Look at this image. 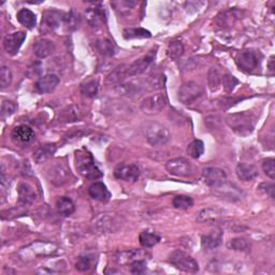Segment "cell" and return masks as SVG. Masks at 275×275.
<instances>
[{"mask_svg": "<svg viewBox=\"0 0 275 275\" xmlns=\"http://www.w3.org/2000/svg\"><path fill=\"white\" fill-rule=\"evenodd\" d=\"M116 219L111 216H102L99 218V221L97 222L96 226L97 228L101 231V232H113V231L116 230L118 228L117 226Z\"/></svg>", "mask_w": 275, "mask_h": 275, "instance_id": "28", "label": "cell"}, {"mask_svg": "<svg viewBox=\"0 0 275 275\" xmlns=\"http://www.w3.org/2000/svg\"><path fill=\"white\" fill-rule=\"evenodd\" d=\"M222 242V232H214L212 233H208V234H205L202 235L201 238V245H202V249L206 250V251H212V250H215L216 247L221 244Z\"/></svg>", "mask_w": 275, "mask_h": 275, "instance_id": "24", "label": "cell"}, {"mask_svg": "<svg viewBox=\"0 0 275 275\" xmlns=\"http://www.w3.org/2000/svg\"><path fill=\"white\" fill-rule=\"evenodd\" d=\"M236 63H238L239 67L245 71V72H252L258 67V58L255 53L245 51L239 55V57L236 58Z\"/></svg>", "mask_w": 275, "mask_h": 275, "instance_id": "17", "label": "cell"}, {"mask_svg": "<svg viewBox=\"0 0 275 275\" xmlns=\"http://www.w3.org/2000/svg\"><path fill=\"white\" fill-rule=\"evenodd\" d=\"M66 14L64 12H60L58 10H47L43 13L42 18V28L47 31L56 30L60 26L65 24Z\"/></svg>", "mask_w": 275, "mask_h": 275, "instance_id": "13", "label": "cell"}, {"mask_svg": "<svg viewBox=\"0 0 275 275\" xmlns=\"http://www.w3.org/2000/svg\"><path fill=\"white\" fill-rule=\"evenodd\" d=\"M222 83H223V87L224 90L226 91L227 92H231L234 89L235 86L239 84V80L235 78L234 75L232 74H225L222 79Z\"/></svg>", "mask_w": 275, "mask_h": 275, "instance_id": "40", "label": "cell"}, {"mask_svg": "<svg viewBox=\"0 0 275 275\" xmlns=\"http://www.w3.org/2000/svg\"><path fill=\"white\" fill-rule=\"evenodd\" d=\"M35 131L32 130L29 126L21 125L16 127L11 133V139L16 145L25 146L28 145L29 143L35 139Z\"/></svg>", "mask_w": 275, "mask_h": 275, "instance_id": "14", "label": "cell"}, {"mask_svg": "<svg viewBox=\"0 0 275 275\" xmlns=\"http://www.w3.org/2000/svg\"><path fill=\"white\" fill-rule=\"evenodd\" d=\"M262 170L266 173L267 177L271 180L275 178V160L273 158H267L262 161Z\"/></svg>", "mask_w": 275, "mask_h": 275, "instance_id": "43", "label": "cell"}, {"mask_svg": "<svg viewBox=\"0 0 275 275\" xmlns=\"http://www.w3.org/2000/svg\"><path fill=\"white\" fill-rule=\"evenodd\" d=\"M145 255L144 252L139 251V250H129V251H124L119 252L118 254L115 256V260L119 265H130L134 261L141 260L143 259V256Z\"/></svg>", "mask_w": 275, "mask_h": 275, "instance_id": "20", "label": "cell"}, {"mask_svg": "<svg viewBox=\"0 0 275 275\" xmlns=\"http://www.w3.org/2000/svg\"><path fill=\"white\" fill-rule=\"evenodd\" d=\"M187 152H188L190 157L198 159L205 153V143L201 140L192 141L191 143H189L188 147H187Z\"/></svg>", "mask_w": 275, "mask_h": 275, "instance_id": "35", "label": "cell"}, {"mask_svg": "<svg viewBox=\"0 0 275 275\" xmlns=\"http://www.w3.org/2000/svg\"><path fill=\"white\" fill-rule=\"evenodd\" d=\"M114 177L125 182H137L140 177V169L135 163H120L114 169Z\"/></svg>", "mask_w": 275, "mask_h": 275, "instance_id": "10", "label": "cell"}, {"mask_svg": "<svg viewBox=\"0 0 275 275\" xmlns=\"http://www.w3.org/2000/svg\"><path fill=\"white\" fill-rule=\"evenodd\" d=\"M226 123L236 135L246 137L254 131L256 117L250 112H240L228 115Z\"/></svg>", "mask_w": 275, "mask_h": 275, "instance_id": "2", "label": "cell"}, {"mask_svg": "<svg viewBox=\"0 0 275 275\" xmlns=\"http://www.w3.org/2000/svg\"><path fill=\"white\" fill-rule=\"evenodd\" d=\"M226 103H227V102H226V101H224V100H222L221 102H219V104H221L223 109H225V107H226ZM228 103H229V107L233 106V104H234V100H233V99H232V100H231V99H229V102H228ZM227 108H228V106L226 107V109H227Z\"/></svg>", "mask_w": 275, "mask_h": 275, "instance_id": "49", "label": "cell"}, {"mask_svg": "<svg viewBox=\"0 0 275 275\" xmlns=\"http://www.w3.org/2000/svg\"><path fill=\"white\" fill-rule=\"evenodd\" d=\"M89 194L93 200L106 203L111 199V192L102 182H95L89 187Z\"/></svg>", "mask_w": 275, "mask_h": 275, "instance_id": "18", "label": "cell"}, {"mask_svg": "<svg viewBox=\"0 0 275 275\" xmlns=\"http://www.w3.org/2000/svg\"><path fill=\"white\" fill-rule=\"evenodd\" d=\"M144 136L152 146H162L170 140L169 130L159 123H150L144 128Z\"/></svg>", "mask_w": 275, "mask_h": 275, "instance_id": "3", "label": "cell"}, {"mask_svg": "<svg viewBox=\"0 0 275 275\" xmlns=\"http://www.w3.org/2000/svg\"><path fill=\"white\" fill-rule=\"evenodd\" d=\"M99 84L97 80H91L81 85V92L87 98L95 97L98 93Z\"/></svg>", "mask_w": 275, "mask_h": 275, "instance_id": "36", "label": "cell"}, {"mask_svg": "<svg viewBox=\"0 0 275 275\" xmlns=\"http://www.w3.org/2000/svg\"><path fill=\"white\" fill-rule=\"evenodd\" d=\"M206 3L202 2V1H189V2H186V9H200L202 5H205Z\"/></svg>", "mask_w": 275, "mask_h": 275, "instance_id": "48", "label": "cell"}, {"mask_svg": "<svg viewBox=\"0 0 275 275\" xmlns=\"http://www.w3.org/2000/svg\"><path fill=\"white\" fill-rule=\"evenodd\" d=\"M75 167L82 177L90 181H96L103 175L92 154L85 148H81L75 152Z\"/></svg>", "mask_w": 275, "mask_h": 275, "instance_id": "1", "label": "cell"}, {"mask_svg": "<svg viewBox=\"0 0 275 275\" xmlns=\"http://www.w3.org/2000/svg\"><path fill=\"white\" fill-rule=\"evenodd\" d=\"M168 55L169 57L175 60V59H179L181 56H182L183 53H184V46L183 43L181 41H172L170 42V45L168 46Z\"/></svg>", "mask_w": 275, "mask_h": 275, "instance_id": "37", "label": "cell"}, {"mask_svg": "<svg viewBox=\"0 0 275 275\" xmlns=\"http://www.w3.org/2000/svg\"><path fill=\"white\" fill-rule=\"evenodd\" d=\"M223 216V212L218 210L216 207H208L202 210L199 215H198V221L199 222H210V221H217L218 218Z\"/></svg>", "mask_w": 275, "mask_h": 275, "instance_id": "29", "label": "cell"}, {"mask_svg": "<svg viewBox=\"0 0 275 275\" xmlns=\"http://www.w3.org/2000/svg\"><path fill=\"white\" fill-rule=\"evenodd\" d=\"M91 268V259L87 256L80 257L75 263V269L80 272L87 271Z\"/></svg>", "mask_w": 275, "mask_h": 275, "instance_id": "46", "label": "cell"}, {"mask_svg": "<svg viewBox=\"0 0 275 275\" xmlns=\"http://www.w3.org/2000/svg\"><path fill=\"white\" fill-rule=\"evenodd\" d=\"M55 52V45L48 39H39L34 45V53L37 57L46 58Z\"/></svg>", "mask_w": 275, "mask_h": 275, "instance_id": "21", "label": "cell"}, {"mask_svg": "<svg viewBox=\"0 0 275 275\" xmlns=\"http://www.w3.org/2000/svg\"><path fill=\"white\" fill-rule=\"evenodd\" d=\"M236 175L238 178L245 182L249 181L255 180L258 177V169L254 166V164H249V163H239L235 169Z\"/></svg>", "mask_w": 275, "mask_h": 275, "instance_id": "22", "label": "cell"}, {"mask_svg": "<svg viewBox=\"0 0 275 275\" xmlns=\"http://www.w3.org/2000/svg\"><path fill=\"white\" fill-rule=\"evenodd\" d=\"M80 117H81L80 109L75 106L68 107L67 109L64 110L62 114H60V120L64 123L75 122V120L80 119Z\"/></svg>", "mask_w": 275, "mask_h": 275, "instance_id": "31", "label": "cell"}, {"mask_svg": "<svg viewBox=\"0 0 275 275\" xmlns=\"http://www.w3.org/2000/svg\"><path fill=\"white\" fill-rule=\"evenodd\" d=\"M79 14H75L74 12H70L66 14L65 18V24L67 25L69 29H75L79 25Z\"/></svg>", "mask_w": 275, "mask_h": 275, "instance_id": "44", "label": "cell"}, {"mask_svg": "<svg viewBox=\"0 0 275 275\" xmlns=\"http://www.w3.org/2000/svg\"><path fill=\"white\" fill-rule=\"evenodd\" d=\"M169 261L172 266H174L181 271L188 273H196L199 271V265H198V262L190 255L186 254L183 251H174L172 254L170 255Z\"/></svg>", "mask_w": 275, "mask_h": 275, "instance_id": "4", "label": "cell"}, {"mask_svg": "<svg viewBox=\"0 0 275 275\" xmlns=\"http://www.w3.org/2000/svg\"><path fill=\"white\" fill-rule=\"evenodd\" d=\"M146 270V261L144 259L134 261L130 263V271L134 274H141Z\"/></svg>", "mask_w": 275, "mask_h": 275, "instance_id": "45", "label": "cell"}, {"mask_svg": "<svg viewBox=\"0 0 275 275\" xmlns=\"http://www.w3.org/2000/svg\"><path fill=\"white\" fill-rule=\"evenodd\" d=\"M207 83L208 87L212 92H216L222 83V76L219 74L218 70L215 68H211L207 73Z\"/></svg>", "mask_w": 275, "mask_h": 275, "instance_id": "34", "label": "cell"}, {"mask_svg": "<svg viewBox=\"0 0 275 275\" xmlns=\"http://www.w3.org/2000/svg\"><path fill=\"white\" fill-rule=\"evenodd\" d=\"M55 152H56V145H55L54 143L53 144L52 143H47V144L42 145L34 153L35 161L37 163L46 162L54 155Z\"/></svg>", "mask_w": 275, "mask_h": 275, "instance_id": "23", "label": "cell"}, {"mask_svg": "<svg viewBox=\"0 0 275 275\" xmlns=\"http://www.w3.org/2000/svg\"><path fill=\"white\" fill-rule=\"evenodd\" d=\"M56 208L60 215L64 217H68L74 213L75 206L69 197H60L56 202Z\"/></svg>", "mask_w": 275, "mask_h": 275, "instance_id": "25", "label": "cell"}, {"mask_svg": "<svg viewBox=\"0 0 275 275\" xmlns=\"http://www.w3.org/2000/svg\"><path fill=\"white\" fill-rule=\"evenodd\" d=\"M274 57L272 56L270 58V60H269V69H270L271 71H274Z\"/></svg>", "mask_w": 275, "mask_h": 275, "instance_id": "50", "label": "cell"}, {"mask_svg": "<svg viewBox=\"0 0 275 275\" xmlns=\"http://www.w3.org/2000/svg\"><path fill=\"white\" fill-rule=\"evenodd\" d=\"M139 241H140V244L143 247L150 249V247L155 246L156 244L159 243L160 236L156 233L151 232V231H143V232H141L139 235Z\"/></svg>", "mask_w": 275, "mask_h": 275, "instance_id": "30", "label": "cell"}, {"mask_svg": "<svg viewBox=\"0 0 275 275\" xmlns=\"http://www.w3.org/2000/svg\"><path fill=\"white\" fill-rule=\"evenodd\" d=\"M97 51L106 57H111L115 54V46L112 40L108 38H101L96 41Z\"/></svg>", "mask_w": 275, "mask_h": 275, "instance_id": "27", "label": "cell"}, {"mask_svg": "<svg viewBox=\"0 0 275 275\" xmlns=\"http://www.w3.org/2000/svg\"><path fill=\"white\" fill-rule=\"evenodd\" d=\"M166 169L170 174L179 178H187L194 174V168L185 158L171 159L166 163Z\"/></svg>", "mask_w": 275, "mask_h": 275, "instance_id": "8", "label": "cell"}, {"mask_svg": "<svg viewBox=\"0 0 275 275\" xmlns=\"http://www.w3.org/2000/svg\"><path fill=\"white\" fill-rule=\"evenodd\" d=\"M18 192L20 203H22L23 206H30L37 199V195L34 187L26 182H22L19 185Z\"/></svg>", "mask_w": 275, "mask_h": 275, "instance_id": "19", "label": "cell"}, {"mask_svg": "<svg viewBox=\"0 0 275 275\" xmlns=\"http://www.w3.org/2000/svg\"><path fill=\"white\" fill-rule=\"evenodd\" d=\"M156 53V49H151L144 56L135 60L133 64L128 66L127 69H126L127 78H133V76L140 75L141 73L144 72V71L153 64L154 60H155Z\"/></svg>", "mask_w": 275, "mask_h": 275, "instance_id": "7", "label": "cell"}, {"mask_svg": "<svg viewBox=\"0 0 275 275\" xmlns=\"http://www.w3.org/2000/svg\"><path fill=\"white\" fill-rule=\"evenodd\" d=\"M16 109H18V107L13 101L3 100L1 103V119H5L11 116L16 111Z\"/></svg>", "mask_w": 275, "mask_h": 275, "instance_id": "41", "label": "cell"}, {"mask_svg": "<svg viewBox=\"0 0 275 275\" xmlns=\"http://www.w3.org/2000/svg\"><path fill=\"white\" fill-rule=\"evenodd\" d=\"M26 39V34L24 31H16L9 34L4 37L3 39V48L7 54L14 56L19 53L21 46Z\"/></svg>", "mask_w": 275, "mask_h": 275, "instance_id": "12", "label": "cell"}, {"mask_svg": "<svg viewBox=\"0 0 275 275\" xmlns=\"http://www.w3.org/2000/svg\"><path fill=\"white\" fill-rule=\"evenodd\" d=\"M113 7L119 11L120 13L124 14L125 12H128L130 9H133L137 4L136 1H131V0H120V1H114L111 2Z\"/></svg>", "mask_w": 275, "mask_h": 275, "instance_id": "42", "label": "cell"}, {"mask_svg": "<svg viewBox=\"0 0 275 275\" xmlns=\"http://www.w3.org/2000/svg\"><path fill=\"white\" fill-rule=\"evenodd\" d=\"M203 92H205V90L197 82H186L180 87L179 99L185 106H189V104L196 102L198 99H200L203 96Z\"/></svg>", "mask_w": 275, "mask_h": 275, "instance_id": "5", "label": "cell"}, {"mask_svg": "<svg viewBox=\"0 0 275 275\" xmlns=\"http://www.w3.org/2000/svg\"><path fill=\"white\" fill-rule=\"evenodd\" d=\"M259 190L262 191V192H265V194H267L268 196H270L272 199L274 198V185L273 184H269V183H263L259 186Z\"/></svg>", "mask_w": 275, "mask_h": 275, "instance_id": "47", "label": "cell"}, {"mask_svg": "<svg viewBox=\"0 0 275 275\" xmlns=\"http://www.w3.org/2000/svg\"><path fill=\"white\" fill-rule=\"evenodd\" d=\"M59 84V78L56 74L49 73L42 76L37 81L35 84V89L39 93H49L55 91L57 85Z\"/></svg>", "mask_w": 275, "mask_h": 275, "instance_id": "16", "label": "cell"}, {"mask_svg": "<svg viewBox=\"0 0 275 275\" xmlns=\"http://www.w3.org/2000/svg\"><path fill=\"white\" fill-rule=\"evenodd\" d=\"M18 21L20 22V24L25 26L28 29H32L37 24L36 14L28 9H22L19 11Z\"/></svg>", "mask_w": 275, "mask_h": 275, "instance_id": "26", "label": "cell"}, {"mask_svg": "<svg viewBox=\"0 0 275 275\" xmlns=\"http://www.w3.org/2000/svg\"><path fill=\"white\" fill-rule=\"evenodd\" d=\"M86 19L92 27H93V28H99V27L106 24L107 22L106 11H104V9L100 4H98L97 7L90 8L86 11Z\"/></svg>", "mask_w": 275, "mask_h": 275, "instance_id": "15", "label": "cell"}, {"mask_svg": "<svg viewBox=\"0 0 275 275\" xmlns=\"http://www.w3.org/2000/svg\"><path fill=\"white\" fill-rule=\"evenodd\" d=\"M173 206L178 210H188L189 207L194 206V200L188 196H175L172 201Z\"/></svg>", "mask_w": 275, "mask_h": 275, "instance_id": "38", "label": "cell"}, {"mask_svg": "<svg viewBox=\"0 0 275 275\" xmlns=\"http://www.w3.org/2000/svg\"><path fill=\"white\" fill-rule=\"evenodd\" d=\"M70 175V169L67 167V164L63 162H55L46 171L48 181L56 186H62L67 183Z\"/></svg>", "mask_w": 275, "mask_h": 275, "instance_id": "6", "label": "cell"}, {"mask_svg": "<svg viewBox=\"0 0 275 275\" xmlns=\"http://www.w3.org/2000/svg\"><path fill=\"white\" fill-rule=\"evenodd\" d=\"M228 247L230 250H233V251L249 252L251 250L252 244H251V241L245 238H235L229 242Z\"/></svg>", "mask_w": 275, "mask_h": 275, "instance_id": "33", "label": "cell"}, {"mask_svg": "<svg viewBox=\"0 0 275 275\" xmlns=\"http://www.w3.org/2000/svg\"><path fill=\"white\" fill-rule=\"evenodd\" d=\"M125 39H144V38H151L152 34L146 29L143 28H126L123 32Z\"/></svg>", "mask_w": 275, "mask_h": 275, "instance_id": "32", "label": "cell"}, {"mask_svg": "<svg viewBox=\"0 0 275 275\" xmlns=\"http://www.w3.org/2000/svg\"><path fill=\"white\" fill-rule=\"evenodd\" d=\"M202 180L207 186L218 188L227 182V174L223 169L210 167L203 170Z\"/></svg>", "mask_w": 275, "mask_h": 275, "instance_id": "9", "label": "cell"}, {"mask_svg": "<svg viewBox=\"0 0 275 275\" xmlns=\"http://www.w3.org/2000/svg\"><path fill=\"white\" fill-rule=\"evenodd\" d=\"M11 82H12V72H11V69L3 66V67L0 69V86H1V90L9 87L11 85Z\"/></svg>", "mask_w": 275, "mask_h": 275, "instance_id": "39", "label": "cell"}, {"mask_svg": "<svg viewBox=\"0 0 275 275\" xmlns=\"http://www.w3.org/2000/svg\"><path fill=\"white\" fill-rule=\"evenodd\" d=\"M167 104V99L163 93H155V95L146 97L141 102V109L143 112L154 114L162 111Z\"/></svg>", "mask_w": 275, "mask_h": 275, "instance_id": "11", "label": "cell"}]
</instances>
